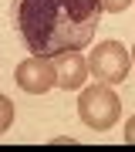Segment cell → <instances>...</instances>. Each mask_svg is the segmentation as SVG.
I'll return each mask as SVG.
<instances>
[{"mask_svg":"<svg viewBox=\"0 0 135 152\" xmlns=\"http://www.w3.org/2000/svg\"><path fill=\"white\" fill-rule=\"evenodd\" d=\"M101 14V0H10L14 27L37 58L88 48Z\"/></svg>","mask_w":135,"mask_h":152,"instance_id":"6da1fadb","label":"cell"},{"mask_svg":"<svg viewBox=\"0 0 135 152\" xmlns=\"http://www.w3.org/2000/svg\"><path fill=\"white\" fill-rule=\"evenodd\" d=\"M78 115H81V122H85L88 129L108 132L115 122H118V115H122V102H118V95H115L112 85L98 81V85L81 88V95H78Z\"/></svg>","mask_w":135,"mask_h":152,"instance_id":"7a4b0ae2","label":"cell"},{"mask_svg":"<svg viewBox=\"0 0 135 152\" xmlns=\"http://www.w3.org/2000/svg\"><path fill=\"white\" fill-rule=\"evenodd\" d=\"M128 68H132V54L118 41L95 44L91 58H88V71L95 75V81H105V85H122L128 78Z\"/></svg>","mask_w":135,"mask_h":152,"instance_id":"3957f363","label":"cell"},{"mask_svg":"<svg viewBox=\"0 0 135 152\" xmlns=\"http://www.w3.org/2000/svg\"><path fill=\"white\" fill-rule=\"evenodd\" d=\"M14 81L20 91L27 95H44V91H51L54 85V61L51 58H37V54H31V58H24L20 64H17L14 71Z\"/></svg>","mask_w":135,"mask_h":152,"instance_id":"277c9868","label":"cell"},{"mask_svg":"<svg viewBox=\"0 0 135 152\" xmlns=\"http://www.w3.org/2000/svg\"><path fill=\"white\" fill-rule=\"evenodd\" d=\"M54 81H58V88H64V91L85 88V81H88V58H81L78 51L58 54L54 58Z\"/></svg>","mask_w":135,"mask_h":152,"instance_id":"5b68a950","label":"cell"},{"mask_svg":"<svg viewBox=\"0 0 135 152\" xmlns=\"http://www.w3.org/2000/svg\"><path fill=\"white\" fill-rule=\"evenodd\" d=\"M14 125V102L7 95H0V135Z\"/></svg>","mask_w":135,"mask_h":152,"instance_id":"8992f818","label":"cell"},{"mask_svg":"<svg viewBox=\"0 0 135 152\" xmlns=\"http://www.w3.org/2000/svg\"><path fill=\"white\" fill-rule=\"evenodd\" d=\"M125 7H132V0H101V10L108 14H122Z\"/></svg>","mask_w":135,"mask_h":152,"instance_id":"52a82bcc","label":"cell"},{"mask_svg":"<svg viewBox=\"0 0 135 152\" xmlns=\"http://www.w3.org/2000/svg\"><path fill=\"white\" fill-rule=\"evenodd\" d=\"M122 139L128 142V145H135V115H132L128 122H125V135H122Z\"/></svg>","mask_w":135,"mask_h":152,"instance_id":"ba28073f","label":"cell"},{"mask_svg":"<svg viewBox=\"0 0 135 152\" xmlns=\"http://www.w3.org/2000/svg\"><path fill=\"white\" fill-rule=\"evenodd\" d=\"M128 54H132V64H135V48H132V51H128Z\"/></svg>","mask_w":135,"mask_h":152,"instance_id":"9c48e42d","label":"cell"}]
</instances>
